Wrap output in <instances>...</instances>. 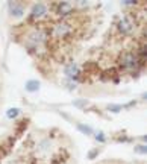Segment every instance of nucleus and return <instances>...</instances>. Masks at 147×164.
I'll return each instance as SVG.
<instances>
[{
	"mask_svg": "<svg viewBox=\"0 0 147 164\" xmlns=\"http://www.w3.org/2000/svg\"><path fill=\"white\" fill-rule=\"evenodd\" d=\"M18 114H20V109H17V108H11V109H8V111H6L8 118H15Z\"/></svg>",
	"mask_w": 147,
	"mask_h": 164,
	"instance_id": "6e6552de",
	"label": "nucleus"
},
{
	"mask_svg": "<svg viewBox=\"0 0 147 164\" xmlns=\"http://www.w3.org/2000/svg\"><path fill=\"white\" fill-rule=\"evenodd\" d=\"M73 9V6H71V3H68V2H62L61 5H59V12L62 14V15H65V14H70Z\"/></svg>",
	"mask_w": 147,
	"mask_h": 164,
	"instance_id": "39448f33",
	"label": "nucleus"
},
{
	"mask_svg": "<svg viewBox=\"0 0 147 164\" xmlns=\"http://www.w3.org/2000/svg\"><path fill=\"white\" fill-rule=\"evenodd\" d=\"M118 26H120V31H123V32H129L130 31V24H129V22L126 18H121V22L118 23Z\"/></svg>",
	"mask_w": 147,
	"mask_h": 164,
	"instance_id": "0eeeda50",
	"label": "nucleus"
},
{
	"mask_svg": "<svg viewBox=\"0 0 147 164\" xmlns=\"http://www.w3.org/2000/svg\"><path fill=\"white\" fill-rule=\"evenodd\" d=\"M68 31H70V27H68V26H65V24L58 26V27H56V34H58V35H65Z\"/></svg>",
	"mask_w": 147,
	"mask_h": 164,
	"instance_id": "1a4fd4ad",
	"label": "nucleus"
},
{
	"mask_svg": "<svg viewBox=\"0 0 147 164\" xmlns=\"http://www.w3.org/2000/svg\"><path fill=\"white\" fill-rule=\"evenodd\" d=\"M65 75H67L70 79H78V76H79V69H78L74 64H71V65L65 67Z\"/></svg>",
	"mask_w": 147,
	"mask_h": 164,
	"instance_id": "f03ea898",
	"label": "nucleus"
},
{
	"mask_svg": "<svg viewBox=\"0 0 147 164\" xmlns=\"http://www.w3.org/2000/svg\"><path fill=\"white\" fill-rule=\"evenodd\" d=\"M108 109H111V111H118L120 106H108Z\"/></svg>",
	"mask_w": 147,
	"mask_h": 164,
	"instance_id": "4468645a",
	"label": "nucleus"
},
{
	"mask_svg": "<svg viewBox=\"0 0 147 164\" xmlns=\"http://www.w3.org/2000/svg\"><path fill=\"white\" fill-rule=\"evenodd\" d=\"M135 2H123V5H134Z\"/></svg>",
	"mask_w": 147,
	"mask_h": 164,
	"instance_id": "2eb2a0df",
	"label": "nucleus"
},
{
	"mask_svg": "<svg viewBox=\"0 0 147 164\" xmlns=\"http://www.w3.org/2000/svg\"><path fill=\"white\" fill-rule=\"evenodd\" d=\"M125 65L127 69H134L136 65V59L134 55H126L125 56Z\"/></svg>",
	"mask_w": 147,
	"mask_h": 164,
	"instance_id": "423d86ee",
	"label": "nucleus"
},
{
	"mask_svg": "<svg viewBox=\"0 0 147 164\" xmlns=\"http://www.w3.org/2000/svg\"><path fill=\"white\" fill-rule=\"evenodd\" d=\"M83 104H85L83 100H76V102H74V105L76 106H83Z\"/></svg>",
	"mask_w": 147,
	"mask_h": 164,
	"instance_id": "ddd939ff",
	"label": "nucleus"
},
{
	"mask_svg": "<svg viewBox=\"0 0 147 164\" xmlns=\"http://www.w3.org/2000/svg\"><path fill=\"white\" fill-rule=\"evenodd\" d=\"M45 12V6L43 3H36L34 5V8H32V17H40V15H43Z\"/></svg>",
	"mask_w": 147,
	"mask_h": 164,
	"instance_id": "20e7f679",
	"label": "nucleus"
},
{
	"mask_svg": "<svg viewBox=\"0 0 147 164\" xmlns=\"http://www.w3.org/2000/svg\"><path fill=\"white\" fill-rule=\"evenodd\" d=\"M26 90L29 91V93H35V91H38V88H40V82L36 81V79H31V81L26 82Z\"/></svg>",
	"mask_w": 147,
	"mask_h": 164,
	"instance_id": "7ed1b4c3",
	"label": "nucleus"
},
{
	"mask_svg": "<svg viewBox=\"0 0 147 164\" xmlns=\"http://www.w3.org/2000/svg\"><path fill=\"white\" fill-rule=\"evenodd\" d=\"M96 137H97V140L99 141H105V135H103V132H97Z\"/></svg>",
	"mask_w": 147,
	"mask_h": 164,
	"instance_id": "f8f14e48",
	"label": "nucleus"
},
{
	"mask_svg": "<svg viewBox=\"0 0 147 164\" xmlns=\"http://www.w3.org/2000/svg\"><path fill=\"white\" fill-rule=\"evenodd\" d=\"M78 129H79L80 132H85L87 135H90L91 134V128L90 126H87V125H82V123H80V125H78Z\"/></svg>",
	"mask_w": 147,
	"mask_h": 164,
	"instance_id": "9d476101",
	"label": "nucleus"
},
{
	"mask_svg": "<svg viewBox=\"0 0 147 164\" xmlns=\"http://www.w3.org/2000/svg\"><path fill=\"white\" fill-rule=\"evenodd\" d=\"M135 151H136L138 153H146V152H147V147H146V146H136Z\"/></svg>",
	"mask_w": 147,
	"mask_h": 164,
	"instance_id": "9b49d317",
	"label": "nucleus"
},
{
	"mask_svg": "<svg viewBox=\"0 0 147 164\" xmlns=\"http://www.w3.org/2000/svg\"><path fill=\"white\" fill-rule=\"evenodd\" d=\"M9 12H11L12 17H17V18H21L23 14H24V6L18 2H11L9 3Z\"/></svg>",
	"mask_w": 147,
	"mask_h": 164,
	"instance_id": "f257e3e1",
	"label": "nucleus"
}]
</instances>
